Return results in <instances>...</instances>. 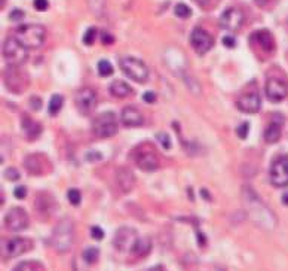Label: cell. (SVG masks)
I'll list each match as a JSON object with an SVG mask.
<instances>
[{"instance_id": "obj_1", "label": "cell", "mask_w": 288, "mask_h": 271, "mask_svg": "<svg viewBox=\"0 0 288 271\" xmlns=\"http://www.w3.org/2000/svg\"><path fill=\"white\" fill-rule=\"evenodd\" d=\"M15 38L27 49H38L45 43L46 30L39 24H25L15 30Z\"/></svg>"}, {"instance_id": "obj_2", "label": "cell", "mask_w": 288, "mask_h": 271, "mask_svg": "<svg viewBox=\"0 0 288 271\" xmlns=\"http://www.w3.org/2000/svg\"><path fill=\"white\" fill-rule=\"evenodd\" d=\"M73 245V222L70 219H62L52 232V246L57 252L64 253Z\"/></svg>"}, {"instance_id": "obj_3", "label": "cell", "mask_w": 288, "mask_h": 271, "mask_svg": "<svg viewBox=\"0 0 288 271\" xmlns=\"http://www.w3.org/2000/svg\"><path fill=\"white\" fill-rule=\"evenodd\" d=\"M2 54L9 66H20L27 58V48L17 38H8L3 42Z\"/></svg>"}, {"instance_id": "obj_4", "label": "cell", "mask_w": 288, "mask_h": 271, "mask_svg": "<svg viewBox=\"0 0 288 271\" xmlns=\"http://www.w3.org/2000/svg\"><path fill=\"white\" fill-rule=\"evenodd\" d=\"M121 69L124 73L135 82H146L149 79V67L135 57H125L121 60Z\"/></svg>"}, {"instance_id": "obj_5", "label": "cell", "mask_w": 288, "mask_h": 271, "mask_svg": "<svg viewBox=\"0 0 288 271\" xmlns=\"http://www.w3.org/2000/svg\"><path fill=\"white\" fill-rule=\"evenodd\" d=\"M92 130L95 133L97 137L100 139H107L116 134L118 131V121H116V115L113 112H104L101 115H98L94 119Z\"/></svg>"}, {"instance_id": "obj_6", "label": "cell", "mask_w": 288, "mask_h": 271, "mask_svg": "<svg viewBox=\"0 0 288 271\" xmlns=\"http://www.w3.org/2000/svg\"><path fill=\"white\" fill-rule=\"evenodd\" d=\"M31 248H33V243L27 238H21V237L3 238L2 240V259L6 261V259L17 258Z\"/></svg>"}, {"instance_id": "obj_7", "label": "cell", "mask_w": 288, "mask_h": 271, "mask_svg": "<svg viewBox=\"0 0 288 271\" xmlns=\"http://www.w3.org/2000/svg\"><path fill=\"white\" fill-rule=\"evenodd\" d=\"M3 79L6 83V88H9L12 93L20 94L27 88V76L25 73L20 72V66H9L5 70Z\"/></svg>"}, {"instance_id": "obj_8", "label": "cell", "mask_w": 288, "mask_h": 271, "mask_svg": "<svg viewBox=\"0 0 288 271\" xmlns=\"http://www.w3.org/2000/svg\"><path fill=\"white\" fill-rule=\"evenodd\" d=\"M138 238L140 237L135 229L129 228V227H122L116 231V234L113 237V246L119 252H132Z\"/></svg>"}, {"instance_id": "obj_9", "label": "cell", "mask_w": 288, "mask_h": 271, "mask_svg": "<svg viewBox=\"0 0 288 271\" xmlns=\"http://www.w3.org/2000/svg\"><path fill=\"white\" fill-rule=\"evenodd\" d=\"M270 182L278 188L288 187V157H281L270 167Z\"/></svg>"}, {"instance_id": "obj_10", "label": "cell", "mask_w": 288, "mask_h": 271, "mask_svg": "<svg viewBox=\"0 0 288 271\" xmlns=\"http://www.w3.org/2000/svg\"><path fill=\"white\" fill-rule=\"evenodd\" d=\"M5 225L12 232H18L28 227V215L24 208H11L5 216Z\"/></svg>"}, {"instance_id": "obj_11", "label": "cell", "mask_w": 288, "mask_h": 271, "mask_svg": "<svg viewBox=\"0 0 288 271\" xmlns=\"http://www.w3.org/2000/svg\"><path fill=\"white\" fill-rule=\"evenodd\" d=\"M135 164L143 171H155L159 167V157L155 149L152 147H137Z\"/></svg>"}, {"instance_id": "obj_12", "label": "cell", "mask_w": 288, "mask_h": 271, "mask_svg": "<svg viewBox=\"0 0 288 271\" xmlns=\"http://www.w3.org/2000/svg\"><path fill=\"white\" fill-rule=\"evenodd\" d=\"M75 103L82 115H89L97 107V94L91 88H82L81 91H78Z\"/></svg>"}, {"instance_id": "obj_13", "label": "cell", "mask_w": 288, "mask_h": 271, "mask_svg": "<svg viewBox=\"0 0 288 271\" xmlns=\"http://www.w3.org/2000/svg\"><path fill=\"white\" fill-rule=\"evenodd\" d=\"M288 94V83L279 78H269L266 81V96L270 102H282Z\"/></svg>"}, {"instance_id": "obj_14", "label": "cell", "mask_w": 288, "mask_h": 271, "mask_svg": "<svg viewBox=\"0 0 288 271\" xmlns=\"http://www.w3.org/2000/svg\"><path fill=\"white\" fill-rule=\"evenodd\" d=\"M190 43L193 46V49L198 52V54H205L206 51H209L214 45V39L212 36L204 30V28H195L192 32V36H190Z\"/></svg>"}, {"instance_id": "obj_15", "label": "cell", "mask_w": 288, "mask_h": 271, "mask_svg": "<svg viewBox=\"0 0 288 271\" xmlns=\"http://www.w3.org/2000/svg\"><path fill=\"white\" fill-rule=\"evenodd\" d=\"M244 22V14L238 8H229L220 17V25L226 30L235 32L238 30Z\"/></svg>"}, {"instance_id": "obj_16", "label": "cell", "mask_w": 288, "mask_h": 271, "mask_svg": "<svg viewBox=\"0 0 288 271\" xmlns=\"http://www.w3.org/2000/svg\"><path fill=\"white\" fill-rule=\"evenodd\" d=\"M236 106L241 112L245 113H256L260 110L262 106V99L259 96V93H247L244 96H241L236 102Z\"/></svg>"}, {"instance_id": "obj_17", "label": "cell", "mask_w": 288, "mask_h": 271, "mask_svg": "<svg viewBox=\"0 0 288 271\" xmlns=\"http://www.w3.org/2000/svg\"><path fill=\"white\" fill-rule=\"evenodd\" d=\"M24 166L28 170L30 174H43L48 171L49 163L46 160V157H43L41 154H33L28 155L24 161Z\"/></svg>"}, {"instance_id": "obj_18", "label": "cell", "mask_w": 288, "mask_h": 271, "mask_svg": "<svg viewBox=\"0 0 288 271\" xmlns=\"http://www.w3.org/2000/svg\"><path fill=\"white\" fill-rule=\"evenodd\" d=\"M122 123L125 127H129V128H134V127H140L143 125V113L135 107V106H126L122 110Z\"/></svg>"}, {"instance_id": "obj_19", "label": "cell", "mask_w": 288, "mask_h": 271, "mask_svg": "<svg viewBox=\"0 0 288 271\" xmlns=\"http://www.w3.org/2000/svg\"><path fill=\"white\" fill-rule=\"evenodd\" d=\"M251 41L256 42L265 52H273V49H275V39L268 30H259V32L253 33Z\"/></svg>"}, {"instance_id": "obj_20", "label": "cell", "mask_w": 288, "mask_h": 271, "mask_svg": "<svg viewBox=\"0 0 288 271\" xmlns=\"http://www.w3.org/2000/svg\"><path fill=\"white\" fill-rule=\"evenodd\" d=\"M21 127H22V131H24V134H25V137L28 140H36L41 136V124L36 123V121H33V119H30L28 116H22V124H21Z\"/></svg>"}, {"instance_id": "obj_21", "label": "cell", "mask_w": 288, "mask_h": 271, "mask_svg": "<svg viewBox=\"0 0 288 271\" xmlns=\"http://www.w3.org/2000/svg\"><path fill=\"white\" fill-rule=\"evenodd\" d=\"M116 179H118V185L124 192H129L135 185V177L128 168H121L116 174Z\"/></svg>"}, {"instance_id": "obj_22", "label": "cell", "mask_w": 288, "mask_h": 271, "mask_svg": "<svg viewBox=\"0 0 288 271\" xmlns=\"http://www.w3.org/2000/svg\"><path fill=\"white\" fill-rule=\"evenodd\" d=\"M109 91H110V94H112L113 97H118V99H125V97L131 96V93H132L131 86L125 82V81H121V79L113 81V82L110 83Z\"/></svg>"}, {"instance_id": "obj_23", "label": "cell", "mask_w": 288, "mask_h": 271, "mask_svg": "<svg viewBox=\"0 0 288 271\" xmlns=\"http://www.w3.org/2000/svg\"><path fill=\"white\" fill-rule=\"evenodd\" d=\"M281 134H282V123L272 121L265 130V140L268 143H276L281 139Z\"/></svg>"}, {"instance_id": "obj_24", "label": "cell", "mask_w": 288, "mask_h": 271, "mask_svg": "<svg viewBox=\"0 0 288 271\" xmlns=\"http://www.w3.org/2000/svg\"><path fill=\"white\" fill-rule=\"evenodd\" d=\"M152 249V240L149 237H140L132 249V253L135 256H146Z\"/></svg>"}, {"instance_id": "obj_25", "label": "cell", "mask_w": 288, "mask_h": 271, "mask_svg": "<svg viewBox=\"0 0 288 271\" xmlns=\"http://www.w3.org/2000/svg\"><path fill=\"white\" fill-rule=\"evenodd\" d=\"M62 103H64L62 96H60V94L52 96V97H51V102H49V107H48V109H49V115H51V116L57 115V113L61 110Z\"/></svg>"}, {"instance_id": "obj_26", "label": "cell", "mask_w": 288, "mask_h": 271, "mask_svg": "<svg viewBox=\"0 0 288 271\" xmlns=\"http://www.w3.org/2000/svg\"><path fill=\"white\" fill-rule=\"evenodd\" d=\"M82 256L86 264H95L100 258V250L97 248H88V249L83 250Z\"/></svg>"}, {"instance_id": "obj_27", "label": "cell", "mask_w": 288, "mask_h": 271, "mask_svg": "<svg viewBox=\"0 0 288 271\" xmlns=\"http://www.w3.org/2000/svg\"><path fill=\"white\" fill-rule=\"evenodd\" d=\"M174 14L178 17V18H189L190 15H192V9L185 5V3H178V5H175V8H174Z\"/></svg>"}, {"instance_id": "obj_28", "label": "cell", "mask_w": 288, "mask_h": 271, "mask_svg": "<svg viewBox=\"0 0 288 271\" xmlns=\"http://www.w3.org/2000/svg\"><path fill=\"white\" fill-rule=\"evenodd\" d=\"M98 73L104 76V78H107V76H110L112 73H113V66L110 64V62H107V60H101V62L98 63Z\"/></svg>"}, {"instance_id": "obj_29", "label": "cell", "mask_w": 288, "mask_h": 271, "mask_svg": "<svg viewBox=\"0 0 288 271\" xmlns=\"http://www.w3.org/2000/svg\"><path fill=\"white\" fill-rule=\"evenodd\" d=\"M67 198H68V201H70L73 206H79V204H81V200H82L81 192H79L78 189H75V188L68 189V192H67Z\"/></svg>"}, {"instance_id": "obj_30", "label": "cell", "mask_w": 288, "mask_h": 271, "mask_svg": "<svg viewBox=\"0 0 288 271\" xmlns=\"http://www.w3.org/2000/svg\"><path fill=\"white\" fill-rule=\"evenodd\" d=\"M95 36H97V28L95 27H91L86 30L85 36H83V43L85 45H92L95 41Z\"/></svg>"}, {"instance_id": "obj_31", "label": "cell", "mask_w": 288, "mask_h": 271, "mask_svg": "<svg viewBox=\"0 0 288 271\" xmlns=\"http://www.w3.org/2000/svg\"><path fill=\"white\" fill-rule=\"evenodd\" d=\"M156 139L161 145L164 146L165 149H169L171 147V140H169V136L166 133H158L156 134Z\"/></svg>"}, {"instance_id": "obj_32", "label": "cell", "mask_w": 288, "mask_h": 271, "mask_svg": "<svg viewBox=\"0 0 288 271\" xmlns=\"http://www.w3.org/2000/svg\"><path fill=\"white\" fill-rule=\"evenodd\" d=\"M248 130H249V124L248 123H242L236 128V134L239 136V139H247Z\"/></svg>"}, {"instance_id": "obj_33", "label": "cell", "mask_w": 288, "mask_h": 271, "mask_svg": "<svg viewBox=\"0 0 288 271\" xmlns=\"http://www.w3.org/2000/svg\"><path fill=\"white\" fill-rule=\"evenodd\" d=\"M14 271H38V267L31 262H21L20 265H17Z\"/></svg>"}, {"instance_id": "obj_34", "label": "cell", "mask_w": 288, "mask_h": 271, "mask_svg": "<svg viewBox=\"0 0 288 271\" xmlns=\"http://www.w3.org/2000/svg\"><path fill=\"white\" fill-rule=\"evenodd\" d=\"M5 176H6L9 180H12V182H15V180H18V179H20V173H18L15 168H8V170H6V173H5Z\"/></svg>"}, {"instance_id": "obj_35", "label": "cell", "mask_w": 288, "mask_h": 271, "mask_svg": "<svg viewBox=\"0 0 288 271\" xmlns=\"http://www.w3.org/2000/svg\"><path fill=\"white\" fill-rule=\"evenodd\" d=\"M91 237L95 240H101L104 237V231L100 227H91Z\"/></svg>"}, {"instance_id": "obj_36", "label": "cell", "mask_w": 288, "mask_h": 271, "mask_svg": "<svg viewBox=\"0 0 288 271\" xmlns=\"http://www.w3.org/2000/svg\"><path fill=\"white\" fill-rule=\"evenodd\" d=\"M14 195H15V198H18V200H22V198H25L27 197V188L25 187H17L14 189Z\"/></svg>"}, {"instance_id": "obj_37", "label": "cell", "mask_w": 288, "mask_h": 271, "mask_svg": "<svg viewBox=\"0 0 288 271\" xmlns=\"http://www.w3.org/2000/svg\"><path fill=\"white\" fill-rule=\"evenodd\" d=\"M48 6H49V2L48 0H34V8L38 9V11H46L48 9Z\"/></svg>"}, {"instance_id": "obj_38", "label": "cell", "mask_w": 288, "mask_h": 271, "mask_svg": "<svg viewBox=\"0 0 288 271\" xmlns=\"http://www.w3.org/2000/svg\"><path fill=\"white\" fill-rule=\"evenodd\" d=\"M24 18V12L20 11V9H14L9 15V20L11 21H20Z\"/></svg>"}, {"instance_id": "obj_39", "label": "cell", "mask_w": 288, "mask_h": 271, "mask_svg": "<svg viewBox=\"0 0 288 271\" xmlns=\"http://www.w3.org/2000/svg\"><path fill=\"white\" fill-rule=\"evenodd\" d=\"M143 100L146 103H155L156 102V94L153 91H147V93H144Z\"/></svg>"}, {"instance_id": "obj_40", "label": "cell", "mask_w": 288, "mask_h": 271, "mask_svg": "<svg viewBox=\"0 0 288 271\" xmlns=\"http://www.w3.org/2000/svg\"><path fill=\"white\" fill-rule=\"evenodd\" d=\"M101 42H103L104 45H110V43L115 42V38H113L112 35H109L107 32H103V33H101Z\"/></svg>"}, {"instance_id": "obj_41", "label": "cell", "mask_w": 288, "mask_h": 271, "mask_svg": "<svg viewBox=\"0 0 288 271\" xmlns=\"http://www.w3.org/2000/svg\"><path fill=\"white\" fill-rule=\"evenodd\" d=\"M41 104H42V102L39 97H31V100H30V106H31L34 110H39V109H41Z\"/></svg>"}, {"instance_id": "obj_42", "label": "cell", "mask_w": 288, "mask_h": 271, "mask_svg": "<svg viewBox=\"0 0 288 271\" xmlns=\"http://www.w3.org/2000/svg\"><path fill=\"white\" fill-rule=\"evenodd\" d=\"M223 43H225V46H227V48H233L236 45V41L232 36H225L223 38Z\"/></svg>"}, {"instance_id": "obj_43", "label": "cell", "mask_w": 288, "mask_h": 271, "mask_svg": "<svg viewBox=\"0 0 288 271\" xmlns=\"http://www.w3.org/2000/svg\"><path fill=\"white\" fill-rule=\"evenodd\" d=\"M254 2H256L260 8H266L272 0H254Z\"/></svg>"}, {"instance_id": "obj_44", "label": "cell", "mask_w": 288, "mask_h": 271, "mask_svg": "<svg viewBox=\"0 0 288 271\" xmlns=\"http://www.w3.org/2000/svg\"><path fill=\"white\" fill-rule=\"evenodd\" d=\"M196 3H199L201 6H205V5H208L209 3V0H195Z\"/></svg>"}, {"instance_id": "obj_45", "label": "cell", "mask_w": 288, "mask_h": 271, "mask_svg": "<svg viewBox=\"0 0 288 271\" xmlns=\"http://www.w3.org/2000/svg\"><path fill=\"white\" fill-rule=\"evenodd\" d=\"M150 271H165L164 267H161V265H156V267H153Z\"/></svg>"}, {"instance_id": "obj_46", "label": "cell", "mask_w": 288, "mask_h": 271, "mask_svg": "<svg viewBox=\"0 0 288 271\" xmlns=\"http://www.w3.org/2000/svg\"><path fill=\"white\" fill-rule=\"evenodd\" d=\"M282 201H284L285 204H288V192H287V194H284V197H282Z\"/></svg>"}, {"instance_id": "obj_47", "label": "cell", "mask_w": 288, "mask_h": 271, "mask_svg": "<svg viewBox=\"0 0 288 271\" xmlns=\"http://www.w3.org/2000/svg\"><path fill=\"white\" fill-rule=\"evenodd\" d=\"M5 5H6V0H2V5H0V6H2V9L5 8Z\"/></svg>"}]
</instances>
